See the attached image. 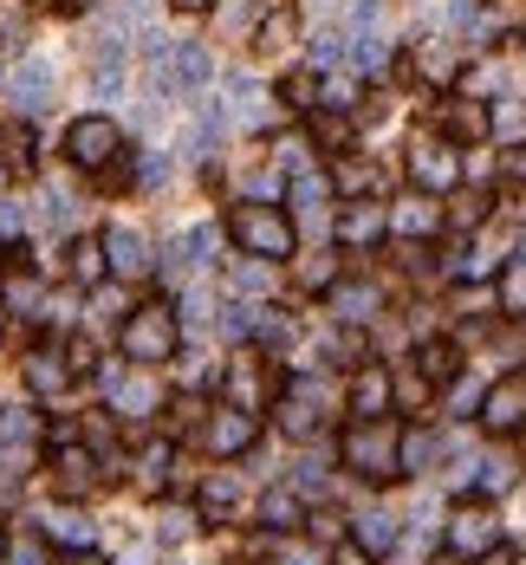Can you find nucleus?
Masks as SVG:
<instances>
[{
	"instance_id": "35",
	"label": "nucleus",
	"mask_w": 526,
	"mask_h": 565,
	"mask_svg": "<svg viewBox=\"0 0 526 565\" xmlns=\"http://www.w3.org/2000/svg\"><path fill=\"white\" fill-rule=\"evenodd\" d=\"M0 299H7V312H33V306H39V286H33V280H7Z\"/></svg>"
},
{
	"instance_id": "3",
	"label": "nucleus",
	"mask_w": 526,
	"mask_h": 565,
	"mask_svg": "<svg viewBox=\"0 0 526 565\" xmlns=\"http://www.w3.org/2000/svg\"><path fill=\"white\" fill-rule=\"evenodd\" d=\"M397 449H403V436H397L384 416H371V423H351V429H345V468H351V475H364V481H397V475H403Z\"/></svg>"
},
{
	"instance_id": "39",
	"label": "nucleus",
	"mask_w": 526,
	"mask_h": 565,
	"mask_svg": "<svg viewBox=\"0 0 526 565\" xmlns=\"http://www.w3.org/2000/svg\"><path fill=\"white\" fill-rule=\"evenodd\" d=\"M501 306H508V312H526V260L501 280Z\"/></svg>"
},
{
	"instance_id": "20",
	"label": "nucleus",
	"mask_w": 526,
	"mask_h": 565,
	"mask_svg": "<svg viewBox=\"0 0 526 565\" xmlns=\"http://www.w3.org/2000/svg\"><path fill=\"white\" fill-rule=\"evenodd\" d=\"M111 410L130 416V423H143V416L156 410V390H150L143 377H111Z\"/></svg>"
},
{
	"instance_id": "2",
	"label": "nucleus",
	"mask_w": 526,
	"mask_h": 565,
	"mask_svg": "<svg viewBox=\"0 0 526 565\" xmlns=\"http://www.w3.org/2000/svg\"><path fill=\"white\" fill-rule=\"evenodd\" d=\"M228 234H234L254 260H293V247H299V228H293L273 202H241V208H228Z\"/></svg>"
},
{
	"instance_id": "30",
	"label": "nucleus",
	"mask_w": 526,
	"mask_h": 565,
	"mask_svg": "<svg viewBox=\"0 0 526 565\" xmlns=\"http://www.w3.org/2000/svg\"><path fill=\"white\" fill-rule=\"evenodd\" d=\"M46 540H59V547H72V553H85V547H91V521H85V514H52Z\"/></svg>"
},
{
	"instance_id": "34",
	"label": "nucleus",
	"mask_w": 526,
	"mask_h": 565,
	"mask_svg": "<svg viewBox=\"0 0 526 565\" xmlns=\"http://www.w3.org/2000/svg\"><path fill=\"white\" fill-rule=\"evenodd\" d=\"M137 468H143V488H163V468H169V442H150V449L137 455Z\"/></svg>"
},
{
	"instance_id": "50",
	"label": "nucleus",
	"mask_w": 526,
	"mask_h": 565,
	"mask_svg": "<svg viewBox=\"0 0 526 565\" xmlns=\"http://www.w3.org/2000/svg\"><path fill=\"white\" fill-rule=\"evenodd\" d=\"M280 565H319V560H312V553H286Z\"/></svg>"
},
{
	"instance_id": "14",
	"label": "nucleus",
	"mask_w": 526,
	"mask_h": 565,
	"mask_svg": "<svg viewBox=\"0 0 526 565\" xmlns=\"http://www.w3.org/2000/svg\"><path fill=\"white\" fill-rule=\"evenodd\" d=\"M267 397H273V384H267L260 358H234V364H228V403H234V410H247V416H260V410H267Z\"/></svg>"
},
{
	"instance_id": "21",
	"label": "nucleus",
	"mask_w": 526,
	"mask_h": 565,
	"mask_svg": "<svg viewBox=\"0 0 526 565\" xmlns=\"http://www.w3.org/2000/svg\"><path fill=\"white\" fill-rule=\"evenodd\" d=\"M377 306H384V299H377V286H345V280L332 286V312H338L345 325H364Z\"/></svg>"
},
{
	"instance_id": "27",
	"label": "nucleus",
	"mask_w": 526,
	"mask_h": 565,
	"mask_svg": "<svg viewBox=\"0 0 526 565\" xmlns=\"http://www.w3.org/2000/svg\"><path fill=\"white\" fill-rule=\"evenodd\" d=\"M91 481H98V462H91V455H85V449L72 442V449L59 455V488H65V495H85Z\"/></svg>"
},
{
	"instance_id": "32",
	"label": "nucleus",
	"mask_w": 526,
	"mask_h": 565,
	"mask_svg": "<svg viewBox=\"0 0 526 565\" xmlns=\"http://www.w3.org/2000/svg\"><path fill=\"white\" fill-rule=\"evenodd\" d=\"M390 384H397V403H403V410H423V403H429V377H423V371H403V377H390Z\"/></svg>"
},
{
	"instance_id": "41",
	"label": "nucleus",
	"mask_w": 526,
	"mask_h": 565,
	"mask_svg": "<svg viewBox=\"0 0 526 565\" xmlns=\"http://www.w3.org/2000/svg\"><path fill=\"white\" fill-rule=\"evenodd\" d=\"M488 130H501V137H526V111H514V104H508V111H495V117H488Z\"/></svg>"
},
{
	"instance_id": "6",
	"label": "nucleus",
	"mask_w": 526,
	"mask_h": 565,
	"mask_svg": "<svg viewBox=\"0 0 526 565\" xmlns=\"http://www.w3.org/2000/svg\"><path fill=\"white\" fill-rule=\"evenodd\" d=\"M254 436H260V423L247 416V410H234V403H221L208 423H202V442H208V455H247L254 449Z\"/></svg>"
},
{
	"instance_id": "40",
	"label": "nucleus",
	"mask_w": 526,
	"mask_h": 565,
	"mask_svg": "<svg viewBox=\"0 0 526 565\" xmlns=\"http://www.w3.org/2000/svg\"><path fill=\"white\" fill-rule=\"evenodd\" d=\"M416 65H423V78H449V72H456L449 46H423V59H416Z\"/></svg>"
},
{
	"instance_id": "10",
	"label": "nucleus",
	"mask_w": 526,
	"mask_h": 565,
	"mask_svg": "<svg viewBox=\"0 0 526 565\" xmlns=\"http://www.w3.org/2000/svg\"><path fill=\"white\" fill-rule=\"evenodd\" d=\"M52 85H59V78H52V65H46L39 52L20 59V65H13V111H20V117H39V111L52 104Z\"/></svg>"
},
{
	"instance_id": "38",
	"label": "nucleus",
	"mask_w": 526,
	"mask_h": 565,
	"mask_svg": "<svg viewBox=\"0 0 526 565\" xmlns=\"http://www.w3.org/2000/svg\"><path fill=\"white\" fill-rule=\"evenodd\" d=\"M189 534H195V514H163V527H156V540H163V547H182Z\"/></svg>"
},
{
	"instance_id": "22",
	"label": "nucleus",
	"mask_w": 526,
	"mask_h": 565,
	"mask_svg": "<svg viewBox=\"0 0 526 565\" xmlns=\"http://www.w3.org/2000/svg\"><path fill=\"white\" fill-rule=\"evenodd\" d=\"M104 273H111V260H104V241H98V234L72 241V280H78V286H98Z\"/></svg>"
},
{
	"instance_id": "46",
	"label": "nucleus",
	"mask_w": 526,
	"mask_h": 565,
	"mask_svg": "<svg viewBox=\"0 0 526 565\" xmlns=\"http://www.w3.org/2000/svg\"><path fill=\"white\" fill-rule=\"evenodd\" d=\"M482 565H514V547H488V553H482Z\"/></svg>"
},
{
	"instance_id": "29",
	"label": "nucleus",
	"mask_w": 526,
	"mask_h": 565,
	"mask_svg": "<svg viewBox=\"0 0 526 565\" xmlns=\"http://www.w3.org/2000/svg\"><path fill=\"white\" fill-rule=\"evenodd\" d=\"M228 514H234V481H208V488H202V501H195V521L228 527Z\"/></svg>"
},
{
	"instance_id": "36",
	"label": "nucleus",
	"mask_w": 526,
	"mask_h": 565,
	"mask_svg": "<svg viewBox=\"0 0 526 565\" xmlns=\"http://www.w3.org/2000/svg\"><path fill=\"white\" fill-rule=\"evenodd\" d=\"M91 78H98V91H104V98H111V91L124 85V65H117V46H104V59H98V72H91Z\"/></svg>"
},
{
	"instance_id": "37",
	"label": "nucleus",
	"mask_w": 526,
	"mask_h": 565,
	"mask_svg": "<svg viewBox=\"0 0 526 565\" xmlns=\"http://www.w3.org/2000/svg\"><path fill=\"white\" fill-rule=\"evenodd\" d=\"M234 293H267V267H260L254 254H247V260L234 267Z\"/></svg>"
},
{
	"instance_id": "12",
	"label": "nucleus",
	"mask_w": 526,
	"mask_h": 565,
	"mask_svg": "<svg viewBox=\"0 0 526 565\" xmlns=\"http://www.w3.org/2000/svg\"><path fill=\"white\" fill-rule=\"evenodd\" d=\"M332 234H338V247H377V241L390 234V215H384L377 202H351Z\"/></svg>"
},
{
	"instance_id": "48",
	"label": "nucleus",
	"mask_w": 526,
	"mask_h": 565,
	"mask_svg": "<svg viewBox=\"0 0 526 565\" xmlns=\"http://www.w3.org/2000/svg\"><path fill=\"white\" fill-rule=\"evenodd\" d=\"M169 7H176V13H208L215 0H169Z\"/></svg>"
},
{
	"instance_id": "47",
	"label": "nucleus",
	"mask_w": 526,
	"mask_h": 565,
	"mask_svg": "<svg viewBox=\"0 0 526 565\" xmlns=\"http://www.w3.org/2000/svg\"><path fill=\"white\" fill-rule=\"evenodd\" d=\"M508 176H514V182H526V143L514 150V156H508Z\"/></svg>"
},
{
	"instance_id": "1",
	"label": "nucleus",
	"mask_w": 526,
	"mask_h": 565,
	"mask_svg": "<svg viewBox=\"0 0 526 565\" xmlns=\"http://www.w3.org/2000/svg\"><path fill=\"white\" fill-rule=\"evenodd\" d=\"M176 338H182V319H176L163 299L130 306V312L117 319V345H124L130 364H169V358H176Z\"/></svg>"
},
{
	"instance_id": "44",
	"label": "nucleus",
	"mask_w": 526,
	"mask_h": 565,
	"mask_svg": "<svg viewBox=\"0 0 526 565\" xmlns=\"http://www.w3.org/2000/svg\"><path fill=\"white\" fill-rule=\"evenodd\" d=\"M332 565H377V560H371V553H364V547H358V540H345V547H338V553H332Z\"/></svg>"
},
{
	"instance_id": "33",
	"label": "nucleus",
	"mask_w": 526,
	"mask_h": 565,
	"mask_svg": "<svg viewBox=\"0 0 526 565\" xmlns=\"http://www.w3.org/2000/svg\"><path fill=\"white\" fill-rule=\"evenodd\" d=\"M286 104H293V111H319V78H312V72L286 78Z\"/></svg>"
},
{
	"instance_id": "43",
	"label": "nucleus",
	"mask_w": 526,
	"mask_h": 565,
	"mask_svg": "<svg viewBox=\"0 0 526 565\" xmlns=\"http://www.w3.org/2000/svg\"><path fill=\"white\" fill-rule=\"evenodd\" d=\"M345 59V33H319V65H338Z\"/></svg>"
},
{
	"instance_id": "7",
	"label": "nucleus",
	"mask_w": 526,
	"mask_h": 565,
	"mask_svg": "<svg viewBox=\"0 0 526 565\" xmlns=\"http://www.w3.org/2000/svg\"><path fill=\"white\" fill-rule=\"evenodd\" d=\"M488 547H501V521H495V508L462 501V508L449 514V553H488Z\"/></svg>"
},
{
	"instance_id": "45",
	"label": "nucleus",
	"mask_w": 526,
	"mask_h": 565,
	"mask_svg": "<svg viewBox=\"0 0 526 565\" xmlns=\"http://www.w3.org/2000/svg\"><path fill=\"white\" fill-rule=\"evenodd\" d=\"M508 481H514V468H501V462L482 468V488H508Z\"/></svg>"
},
{
	"instance_id": "26",
	"label": "nucleus",
	"mask_w": 526,
	"mask_h": 565,
	"mask_svg": "<svg viewBox=\"0 0 526 565\" xmlns=\"http://www.w3.org/2000/svg\"><path fill=\"white\" fill-rule=\"evenodd\" d=\"M442 455V442L429 436V429H403V449H397V462H403V475H423L429 462Z\"/></svg>"
},
{
	"instance_id": "19",
	"label": "nucleus",
	"mask_w": 526,
	"mask_h": 565,
	"mask_svg": "<svg viewBox=\"0 0 526 565\" xmlns=\"http://www.w3.org/2000/svg\"><path fill=\"white\" fill-rule=\"evenodd\" d=\"M416 371H423L429 384H456V377H462V351H456L449 338H429V345L416 351Z\"/></svg>"
},
{
	"instance_id": "54",
	"label": "nucleus",
	"mask_w": 526,
	"mask_h": 565,
	"mask_svg": "<svg viewBox=\"0 0 526 565\" xmlns=\"http://www.w3.org/2000/svg\"><path fill=\"white\" fill-rule=\"evenodd\" d=\"M130 565H143V560H130Z\"/></svg>"
},
{
	"instance_id": "23",
	"label": "nucleus",
	"mask_w": 526,
	"mask_h": 565,
	"mask_svg": "<svg viewBox=\"0 0 526 565\" xmlns=\"http://www.w3.org/2000/svg\"><path fill=\"white\" fill-rule=\"evenodd\" d=\"M33 449V416L26 410H0V468H13V455Z\"/></svg>"
},
{
	"instance_id": "24",
	"label": "nucleus",
	"mask_w": 526,
	"mask_h": 565,
	"mask_svg": "<svg viewBox=\"0 0 526 565\" xmlns=\"http://www.w3.org/2000/svg\"><path fill=\"white\" fill-rule=\"evenodd\" d=\"M371 182H377V176H371V163H358V156H332V189H338V195L364 202V195H371Z\"/></svg>"
},
{
	"instance_id": "15",
	"label": "nucleus",
	"mask_w": 526,
	"mask_h": 565,
	"mask_svg": "<svg viewBox=\"0 0 526 565\" xmlns=\"http://www.w3.org/2000/svg\"><path fill=\"white\" fill-rule=\"evenodd\" d=\"M351 540H358V547H364L371 560H384V553H390V547L403 540V527H397V514L371 508V514H358V521H351Z\"/></svg>"
},
{
	"instance_id": "28",
	"label": "nucleus",
	"mask_w": 526,
	"mask_h": 565,
	"mask_svg": "<svg viewBox=\"0 0 526 565\" xmlns=\"http://www.w3.org/2000/svg\"><path fill=\"white\" fill-rule=\"evenodd\" d=\"M449 137H456V143L488 137V111H482V104H469V98H456V104H449Z\"/></svg>"
},
{
	"instance_id": "8",
	"label": "nucleus",
	"mask_w": 526,
	"mask_h": 565,
	"mask_svg": "<svg viewBox=\"0 0 526 565\" xmlns=\"http://www.w3.org/2000/svg\"><path fill=\"white\" fill-rule=\"evenodd\" d=\"M482 429H488V436L526 429V377H508V384H495V390L482 397Z\"/></svg>"
},
{
	"instance_id": "51",
	"label": "nucleus",
	"mask_w": 526,
	"mask_h": 565,
	"mask_svg": "<svg viewBox=\"0 0 526 565\" xmlns=\"http://www.w3.org/2000/svg\"><path fill=\"white\" fill-rule=\"evenodd\" d=\"M429 565H462V553H442V560H429Z\"/></svg>"
},
{
	"instance_id": "25",
	"label": "nucleus",
	"mask_w": 526,
	"mask_h": 565,
	"mask_svg": "<svg viewBox=\"0 0 526 565\" xmlns=\"http://www.w3.org/2000/svg\"><path fill=\"white\" fill-rule=\"evenodd\" d=\"M390 228H397V234H436V228H442V215H436V202H429V195H410V202L390 215Z\"/></svg>"
},
{
	"instance_id": "31",
	"label": "nucleus",
	"mask_w": 526,
	"mask_h": 565,
	"mask_svg": "<svg viewBox=\"0 0 526 565\" xmlns=\"http://www.w3.org/2000/svg\"><path fill=\"white\" fill-rule=\"evenodd\" d=\"M7 565H52V553H46V534H13Z\"/></svg>"
},
{
	"instance_id": "49",
	"label": "nucleus",
	"mask_w": 526,
	"mask_h": 565,
	"mask_svg": "<svg viewBox=\"0 0 526 565\" xmlns=\"http://www.w3.org/2000/svg\"><path fill=\"white\" fill-rule=\"evenodd\" d=\"M65 565H104V560H98L91 547H85V553H72V560H65Z\"/></svg>"
},
{
	"instance_id": "11",
	"label": "nucleus",
	"mask_w": 526,
	"mask_h": 565,
	"mask_svg": "<svg viewBox=\"0 0 526 565\" xmlns=\"http://www.w3.org/2000/svg\"><path fill=\"white\" fill-rule=\"evenodd\" d=\"M390 403H397L390 371L384 364H358V377H351V416L371 423V416H390Z\"/></svg>"
},
{
	"instance_id": "13",
	"label": "nucleus",
	"mask_w": 526,
	"mask_h": 565,
	"mask_svg": "<svg viewBox=\"0 0 526 565\" xmlns=\"http://www.w3.org/2000/svg\"><path fill=\"white\" fill-rule=\"evenodd\" d=\"M98 241H104L111 273H124V280H143V273H150V241H143L137 228H104Z\"/></svg>"
},
{
	"instance_id": "16",
	"label": "nucleus",
	"mask_w": 526,
	"mask_h": 565,
	"mask_svg": "<svg viewBox=\"0 0 526 565\" xmlns=\"http://www.w3.org/2000/svg\"><path fill=\"white\" fill-rule=\"evenodd\" d=\"M33 163H39L33 124H26V117H7V124H0V169H20V176H26Z\"/></svg>"
},
{
	"instance_id": "4",
	"label": "nucleus",
	"mask_w": 526,
	"mask_h": 565,
	"mask_svg": "<svg viewBox=\"0 0 526 565\" xmlns=\"http://www.w3.org/2000/svg\"><path fill=\"white\" fill-rule=\"evenodd\" d=\"M208 72H215L208 46L182 39V46H163V52L150 59V91H156V98H195V91L208 85Z\"/></svg>"
},
{
	"instance_id": "42",
	"label": "nucleus",
	"mask_w": 526,
	"mask_h": 565,
	"mask_svg": "<svg viewBox=\"0 0 526 565\" xmlns=\"http://www.w3.org/2000/svg\"><path fill=\"white\" fill-rule=\"evenodd\" d=\"M65 364H72V377L98 371V364H91V345H85V338H72V345H65Z\"/></svg>"
},
{
	"instance_id": "18",
	"label": "nucleus",
	"mask_w": 526,
	"mask_h": 565,
	"mask_svg": "<svg viewBox=\"0 0 526 565\" xmlns=\"http://www.w3.org/2000/svg\"><path fill=\"white\" fill-rule=\"evenodd\" d=\"M299 521H306L299 488H267V495H260V527H267V534H293Z\"/></svg>"
},
{
	"instance_id": "5",
	"label": "nucleus",
	"mask_w": 526,
	"mask_h": 565,
	"mask_svg": "<svg viewBox=\"0 0 526 565\" xmlns=\"http://www.w3.org/2000/svg\"><path fill=\"white\" fill-rule=\"evenodd\" d=\"M65 156H72L78 169H104V163H117V156H124V130H117V117H104V111L72 117V124H65Z\"/></svg>"
},
{
	"instance_id": "9",
	"label": "nucleus",
	"mask_w": 526,
	"mask_h": 565,
	"mask_svg": "<svg viewBox=\"0 0 526 565\" xmlns=\"http://www.w3.org/2000/svg\"><path fill=\"white\" fill-rule=\"evenodd\" d=\"M410 182H416V189H456V182H462L456 143H416V150H410Z\"/></svg>"
},
{
	"instance_id": "17",
	"label": "nucleus",
	"mask_w": 526,
	"mask_h": 565,
	"mask_svg": "<svg viewBox=\"0 0 526 565\" xmlns=\"http://www.w3.org/2000/svg\"><path fill=\"white\" fill-rule=\"evenodd\" d=\"M65 384H72V364H65L59 351H33V358H26V390H33V397H59Z\"/></svg>"
},
{
	"instance_id": "52",
	"label": "nucleus",
	"mask_w": 526,
	"mask_h": 565,
	"mask_svg": "<svg viewBox=\"0 0 526 565\" xmlns=\"http://www.w3.org/2000/svg\"><path fill=\"white\" fill-rule=\"evenodd\" d=\"M7 547H13V534H7V527H0V560H7Z\"/></svg>"
},
{
	"instance_id": "53",
	"label": "nucleus",
	"mask_w": 526,
	"mask_h": 565,
	"mask_svg": "<svg viewBox=\"0 0 526 565\" xmlns=\"http://www.w3.org/2000/svg\"><path fill=\"white\" fill-rule=\"evenodd\" d=\"M0 325H7V299H0Z\"/></svg>"
}]
</instances>
